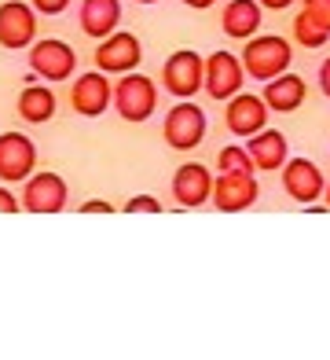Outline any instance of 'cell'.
<instances>
[{"label": "cell", "instance_id": "1", "mask_svg": "<svg viewBox=\"0 0 330 360\" xmlns=\"http://www.w3.org/2000/svg\"><path fill=\"white\" fill-rule=\"evenodd\" d=\"M290 63H293V48L279 34H253L242 48V70L253 81H272L279 74H286Z\"/></svg>", "mask_w": 330, "mask_h": 360}, {"label": "cell", "instance_id": "2", "mask_svg": "<svg viewBox=\"0 0 330 360\" xmlns=\"http://www.w3.org/2000/svg\"><path fill=\"white\" fill-rule=\"evenodd\" d=\"M161 136L173 151H191V147H198L206 140V110L191 100H180L169 114H165Z\"/></svg>", "mask_w": 330, "mask_h": 360}, {"label": "cell", "instance_id": "3", "mask_svg": "<svg viewBox=\"0 0 330 360\" xmlns=\"http://www.w3.org/2000/svg\"><path fill=\"white\" fill-rule=\"evenodd\" d=\"M161 81H165V92H173L176 100H194V92L206 81V59L191 52V48H180V52L165 59Z\"/></svg>", "mask_w": 330, "mask_h": 360}, {"label": "cell", "instance_id": "4", "mask_svg": "<svg viewBox=\"0 0 330 360\" xmlns=\"http://www.w3.org/2000/svg\"><path fill=\"white\" fill-rule=\"evenodd\" d=\"M114 107L125 122H147L158 107L154 81L143 74H121V81L114 85Z\"/></svg>", "mask_w": 330, "mask_h": 360}, {"label": "cell", "instance_id": "5", "mask_svg": "<svg viewBox=\"0 0 330 360\" xmlns=\"http://www.w3.org/2000/svg\"><path fill=\"white\" fill-rule=\"evenodd\" d=\"M74 67H77V56H74V48L66 41L44 37V41L29 44V70L37 77H44V81H66V77H74Z\"/></svg>", "mask_w": 330, "mask_h": 360}, {"label": "cell", "instance_id": "6", "mask_svg": "<svg viewBox=\"0 0 330 360\" xmlns=\"http://www.w3.org/2000/svg\"><path fill=\"white\" fill-rule=\"evenodd\" d=\"M37 41V11L22 0H4L0 4V48L22 52Z\"/></svg>", "mask_w": 330, "mask_h": 360}, {"label": "cell", "instance_id": "7", "mask_svg": "<svg viewBox=\"0 0 330 360\" xmlns=\"http://www.w3.org/2000/svg\"><path fill=\"white\" fill-rule=\"evenodd\" d=\"M143 59V44L136 34H125V30H114L110 37H103L95 44V67L103 74H132Z\"/></svg>", "mask_w": 330, "mask_h": 360}, {"label": "cell", "instance_id": "8", "mask_svg": "<svg viewBox=\"0 0 330 360\" xmlns=\"http://www.w3.org/2000/svg\"><path fill=\"white\" fill-rule=\"evenodd\" d=\"M224 125H227V133H231V136L250 140L253 133L268 129V103H264L260 96H253V92L231 96L227 107H224Z\"/></svg>", "mask_w": 330, "mask_h": 360}, {"label": "cell", "instance_id": "9", "mask_svg": "<svg viewBox=\"0 0 330 360\" xmlns=\"http://www.w3.org/2000/svg\"><path fill=\"white\" fill-rule=\"evenodd\" d=\"M242 81H246V70H242V59L231 56V52H213L206 59V81L202 89L213 96L217 103H227L231 96L242 92Z\"/></svg>", "mask_w": 330, "mask_h": 360}, {"label": "cell", "instance_id": "10", "mask_svg": "<svg viewBox=\"0 0 330 360\" xmlns=\"http://www.w3.org/2000/svg\"><path fill=\"white\" fill-rule=\"evenodd\" d=\"M260 199V188L253 173H220L213 176V206L220 214H242Z\"/></svg>", "mask_w": 330, "mask_h": 360}, {"label": "cell", "instance_id": "11", "mask_svg": "<svg viewBox=\"0 0 330 360\" xmlns=\"http://www.w3.org/2000/svg\"><path fill=\"white\" fill-rule=\"evenodd\" d=\"M37 166V147L29 136L22 133H0V180L15 184V180H26Z\"/></svg>", "mask_w": 330, "mask_h": 360}, {"label": "cell", "instance_id": "12", "mask_svg": "<svg viewBox=\"0 0 330 360\" xmlns=\"http://www.w3.org/2000/svg\"><path fill=\"white\" fill-rule=\"evenodd\" d=\"M70 103H74L77 114H85V118H99V114L114 103V85L107 81L103 70L77 74L74 89H70Z\"/></svg>", "mask_w": 330, "mask_h": 360}, {"label": "cell", "instance_id": "13", "mask_svg": "<svg viewBox=\"0 0 330 360\" xmlns=\"http://www.w3.org/2000/svg\"><path fill=\"white\" fill-rule=\"evenodd\" d=\"M22 206L29 214H59L66 206V180L59 173H33L26 176Z\"/></svg>", "mask_w": 330, "mask_h": 360}, {"label": "cell", "instance_id": "14", "mask_svg": "<svg viewBox=\"0 0 330 360\" xmlns=\"http://www.w3.org/2000/svg\"><path fill=\"white\" fill-rule=\"evenodd\" d=\"M283 191L290 195L293 202H316L319 195L326 191L323 169L308 158H286L283 166Z\"/></svg>", "mask_w": 330, "mask_h": 360}, {"label": "cell", "instance_id": "15", "mask_svg": "<svg viewBox=\"0 0 330 360\" xmlns=\"http://www.w3.org/2000/svg\"><path fill=\"white\" fill-rule=\"evenodd\" d=\"M173 199L187 210L209 202L213 199V173L206 166H198V162H184L173 173Z\"/></svg>", "mask_w": 330, "mask_h": 360}, {"label": "cell", "instance_id": "16", "mask_svg": "<svg viewBox=\"0 0 330 360\" xmlns=\"http://www.w3.org/2000/svg\"><path fill=\"white\" fill-rule=\"evenodd\" d=\"M305 96H308V85H305V77H297V74H279L272 81H264V96L260 100L268 103V110L275 114H290L305 103Z\"/></svg>", "mask_w": 330, "mask_h": 360}, {"label": "cell", "instance_id": "17", "mask_svg": "<svg viewBox=\"0 0 330 360\" xmlns=\"http://www.w3.org/2000/svg\"><path fill=\"white\" fill-rule=\"evenodd\" d=\"M246 151H250L253 158V169H283L286 166V155H290V143L283 133H275V129H260V133L250 136V143H246Z\"/></svg>", "mask_w": 330, "mask_h": 360}, {"label": "cell", "instance_id": "18", "mask_svg": "<svg viewBox=\"0 0 330 360\" xmlns=\"http://www.w3.org/2000/svg\"><path fill=\"white\" fill-rule=\"evenodd\" d=\"M121 26V0H81V30L103 41Z\"/></svg>", "mask_w": 330, "mask_h": 360}, {"label": "cell", "instance_id": "19", "mask_svg": "<svg viewBox=\"0 0 330 360\" xmlns=\"http://www.w3.org/2000/svg\"><path fill=\"white\" fill-rule=\"evenodd\" d=\"M260 4L257 0H227V8H224V34L227 37H235V41H250L257 30H260Z\"/></svg>", "mask_w": 330, "mask_h": 360}, {"label": "cell", "instance_id": "20", "mask_svg": "<svg viewBox=\"0 0 330 360\" xmlns=\"http://www.w3.org/2000/svg\"><path fill=\"white\" fill-rule=\"evenodd\" d=\"M19 114L29 125H41L55 114V92L48 85H26L19 92Z\"/></svg>", "mask_w": 330, "mask_h": 360}, {"label": "cell", "instance_id": "21", "mask_svg": "<svg viewBox=\"0 0 330 360\" xmlns=\"http://www.w3.org/2000/svg\"><path fill=\"white\" fill-rule=\"evenodd\" d=\"M293 41L301 44V48H323L330 41V30H323L319 22H312L305 11H297V19H293Z\"/></svg>", "mask_w": 330, "mask_h": 360}, {"label": "cell", "instance_id": "22", "mask_svg": "<svg viewBox=\"0 0 330 360\" xmlns=\"http://www.w3.org/2000/svg\"><path fill=\"white\" fill-rule=\"evenodd\" d=\"M217 166H220V173H253V158L242 143H227L217 155Z\"/></svg>", "mask_w": 330, "mask_h": 360}, {"label": "cell", "instance_id": "23", "mask_svg": "<svg viewBox=\"0 0 330 360\" xmlns=\"http://www.w3.org/2000/svg\"><path fill=\"white\" fill-rule=\"evenodd\" d=\"M301 11L312 22H319L323 30H330V0H301Z\"/></svg>", "mask_w": 330, "mask_h": 360}, {"label": "cell", "instance_id": "24", "mask_svg": "<svg viewBox=\"0 0 330 360\" xmlns=\"http://www.w3.org/2000/svg\"><path fill=\"white\" fill-rule=\"evenodd\" d=\"M33 11L37 15H62L66 8H70V0H29Z\"/></svg>", "mask_w": 330, "mask_h": 360}, {"label": "cell", "instance_id": "25", "mask_svg": "<svg viewBox=\"0 0 330 360\" xmlns=\"http://www.w3.org/2000/svg\"><path fill=\"white\" fill-rule=\"evenodd\" d=\"M128 214H136V210H143V214H161V206L151 199V195H136V199H128Z\"/></svg>", "mask_w": 330, "mask_h": 360}, {"label": "cell", "instance_id": "26", "mask_svg": "<svg viewBox=\"0 0 330 360\" xmlns=\"http://www.w3.org/2000/svg\"><path fill=\"white\" fill-rule=\"evenodd\" d=\"M19 199H15V195L8 191V188H0V214H19Z\"/></svg>", "mask_w": 330, "mask_h": 360}, {"label": "cell", "instance_id": "27", "mask_svg": "<svg viewBox=\"0 0 330 360\" xmlns=\"http://www.w3.org/2000/svg\"><path fill=\"white\" fill-rule=\"evenodd\" d=\"M319 89H323V96L330 100V59H326L323 67H319Z\"/></svg>", "mask_w": 330, "mask_h": 360}, {"label": "cell", "instance_id": "28", "mask_svg": "<svg viewBox=\"0 0 330 360\" xmlns=\"http://www.w3.org/2000/svg\"><path fill=\"white\" fill-rule=\"evenodd\" d=\"M257 4H260V8H268V11H286L293 0H257Z\"/></svg>", "mask_w": 330, "mask_h": 360}, {"label": "cell", "instance_id": "29", "mask_svg": "<svg viewBox=\"0 0 330 360\" xmlns=\"http://www.w3.org/2000/svg\"><path fill=\"white\" fill-rule=\"evenodd\" d=\"M184 4H187V8H194V11H206V8L217 4V0H184Z\"/></svg>", "mask_w": 330, "mask_h": 360}, {"label": "cell", "instance_id": "30", "mask_svg": "<svg viewBox=\"0 0 330 360\" xmlns=\"http://www.w3.org/2000/svg\"><path fill=\"white\" fill-rule=\"evenodd\" d=\"M323 195H326V210H330V180H326V191Z\"/></svg>", "mask_w": 330, "mask_h": 360}, {"label": "cell", "instance_id": "31", "mask_svg": "<svg viewBox=\"0 0 330 360\" xmlns=\"http://www.w3.org/2000/svg\"><path fill=\"white\" fill-rule=\"evenodd\" d=\"M136 4H158V0H136Z\"/></svg>", "mask_w": 330, "mask_h": 360}]
</instances>
